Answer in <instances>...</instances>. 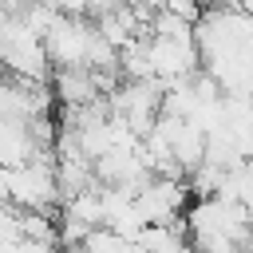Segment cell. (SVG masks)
Here are the masks:
<instances>
[{
    "mask_svg": "<svg viewBox=\"0 0 253 253\" xmlns=\"http://www.w3.org/2000/svg\"><path fill=\"white\" fill-rule=\"evenodd\" d=\"M186 253H198V249H194V245H190V249H186Z\"/></svg>",
    "mask_w": 253,
    "mask_h": 253,
    "instance_id": "cell-1",
    "label": "cell"
}]
</instances>
